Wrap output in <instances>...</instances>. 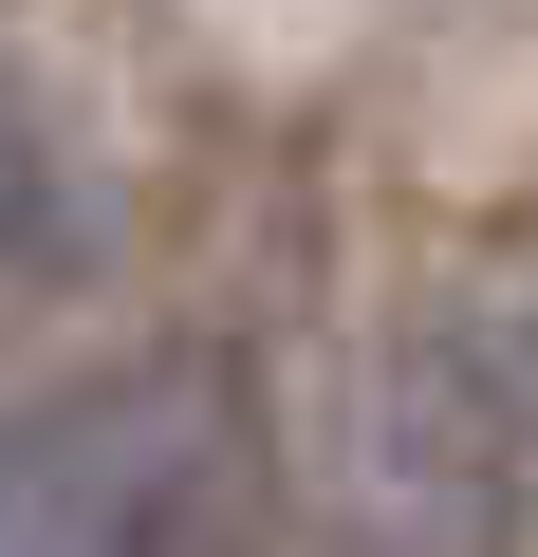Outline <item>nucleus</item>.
I'll use <instances>...</instances> for the list:
<instances>
[{"instance_id":"1","label":"nucleus","mask_w":538,"mask_h":557,"mask_svg":"<svg viewBox=\"0 0 538 557\" xmlns=\"http://www.w3.org/2000/svg\"><path fill=\"white\" fill-rule=\"evenodd\" d=\"M223 446H241V372L223 354H149V372H93L57 409L0 428V539L20 557H130V539H186L223 502Z\"/></svg>"},{"instance_id":"2","label":"nucleus","mask_w":538,"mask_h":557,"mask_svg":"<svg viewBox=\"0 0 538 557\" xmlns=\"http://www.w3.org/2000/svg\"><path fill=\"white\" fill-rule=\"evenodd\" d=\"M0 260H57V149H38L20 75H0Z\"/></svg>"}]
</instances>
